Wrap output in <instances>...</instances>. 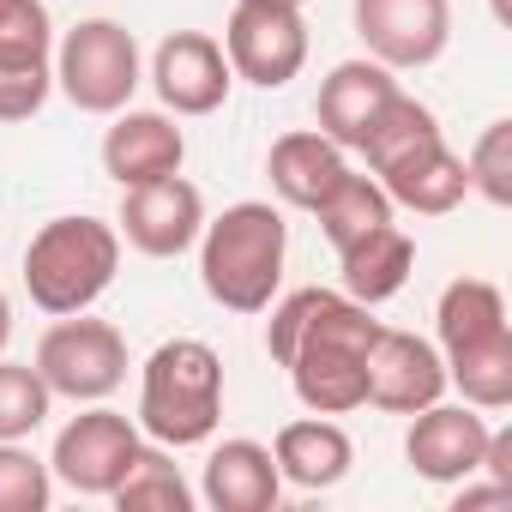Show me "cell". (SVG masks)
<instances>
[{"label":"cell","instance_id":"cell-1","mask_svg":"<svg viewBox=\"0 0 512 512\" xmlns=\"http://www.w3.org/2000/svg\"><path fill=\"white\" fill-rule=\"evenodd\" d=\"M380 320L338 296V290H296L266 320V350L278 368H290V386L302 410L314 416H350L368 404V344Z\"/></svg>","mask_w":512,"mask_h":512},{"label":"cell","instance_id":"cell-2","mask_svg":"<svg viewBox=\"0 0 512 512\" xmlns=\"http://www.w3.org/2000/svg\"><path fill=\"white\" fill-rule=\"evenodd\" d=\"M362 157H368L374 181L386 187V199L404 205V211H416V217H446L470 193L464 157L446 145L434 109L416 103V97H404V91L380 109L374 133L362 139Z\"/></svg>","mask_w":512,"mask_h":512},{"label":"cell","instance_id":"cell-3","mask_svg":"<svg viewBox=\"0 0 512 512\" xmlns=\"http://www.w3.org/2000/svg\"><path fill=\"white\" fill-rule=\"evenodd\" d=\"M290 223L266 199H241L199 229V284L229 314H266L284 284Z\"/></svg>","mask_w":512,"mask_h":512},{"label":"cell","instance_id":"cell-4","mask_svg":"<svg viewBox=\"0 0 512 512\" xmlns=\"http://www.w3.org/2000/svg\"><path fill=\"white\" fill-rule=\"evenodd\" d=\"M440 326V362L446 386L464 392L476 410H506L512 404V326H506V296L488 278H452L434 308Z\"/></svg>","mask_w":512,"mask_h":512},{"label":"cell","instance_id":"cell-5","mask_svg":"<svg viewBox=\"0 0 512 512\" xmlns=\"http://www.w3.org/2000/svg\"><path fill=\"white\" fill-rule=\"evenodd\" d=\"M223 422V362L211 344L199 338H169L151 350L145 374H139V428L181 452V446H205Z\"/></svg>","mask_w":512,"mask_h":512},{"label":"cell","instance_id":"cell-6","mask_svg":"<svg viewBox=\"0 0 512 512\" xmlns=\"http://www.w3.org/2000/svg\"><path fill=\"white\" fill-rule=\"evenodd\" d=\"M121 272V229L103 217H49L25 247V290L43 314H85Z\"/></svg>","mask_w":512,"mask_h":512},{"label":"cell","instance_id":"cell-7","mask_svg":"<svg viewBox=\"0 0 512 512\" xmlns=\"http://www.w3.org/2000/svg\"><path fill=\"white\" fill-rule=\"evenodd\" d=\"M55 85L79 115H121L139 91V43L115 19H85L55 49Z\"/></svg>","mask_w":512,"mask_h":512},{"label":"cell","instance_id":"cell-8","mask_svg":"<svg viewBox=\"0 0 512 512\" xmlns=\"http://www.w3.org/2000/svg\"><path fill=\"white\" fill-rule=\"evenodd\" d=\"M43 386L55 398H73V404H103L121 380H127V338L109 326V320H85V314H61L43 344H37V362Z\"/></svg>","mask_w":512,"mask_h":512},{"label":"cell","instance_id":"cell-9","mask_svg":"<svg viewBox=\"0 0 512 512\" xmlns=\"http://www.w3.org/2000/svg\"><path fill=\"white\" fill-rule=\"evenodd\" d=\"M223 55L235 79L260 91H284L308 67L302 7H290V0H235V13L223 25Z\"/></svg>","mask_w":512,"mask_h":512},{"label":"cell","instance_id":"cell-10","mask_svg":"<svg viewBox=\"0 0 512 512\" xmlns=\"http://www.w3.org/2000/svg\"><path fill=\"white\" fill-rule=\"evenodd\" d=\"M139 422H127L121 410H85L73 416L61 434H55V452H49V470L73 488V494H115V482L133 470L139 458Z\"/></svg>","mask_w":512,"mask_h":512},{"label":"cell","instance_id":"cell-11","mask_svg":"<svg viewBox=\"0 0 512 512\" xmlns=\"http://www.w3.org/2000/svg\"><path fill=\"white\" fill-rule=\"evenodd\" d=\"M356 37L392 73L434 67L452 43V0H356Z\"/></svg>","mask_w":512,"mask_h":512},{"label":"cell","instance_id":"cell-12","mask_svg":"<svg viewBox=\"0 0 512 512\" xmlns=\"http://www.w3.org/2000/svg\"><path fill=\"white\" fill-rule=\"evenodd\" d=\"M488 422H482V410L476 404H428V410H416V422H410V434H404V458H410V470L422 476V482H434V488H452V482H470V476H482V452H488Z\"/></svg>","mask_w":512,"mask_h":512},{"label":"cell","instance_id":"cell-13","mask_svg":"<svg viewBox=\"0 0 512 512\" xmlns=\"http://www.w3.org/2000/svg\"><path fill=\"white\" fill-rule=\"evenodd\" d=\"M199 229H205V199L193 181L163 175L145 187H121V235L145 260H175L199 241Z\"/></svg>","mask_w":512,"mask_h":512},{"label":"cell","instance_id":"cell-14","mask_svg":"<svg viewBox=\"0 0 512 512\" xmlns=\"http://www.w3.org/2000/svg\"><path fill=\"white\" fill-rule=\"evenodd\" d=\"M151 85H157L163 109H175V115H217L229 103L235 73H229V55H223L217 37L169 31L151 55Z\"/></svg>","mask_w":512,"mask_h":512},{"label":"cell","instance_id":"cell-15","mask_svg":"<svg viewBox=\"0 0 512 512\" xmlns=\"http://www.w3.org/2000/svg\"><path fill=\"white\" fill-rule=\"evenodd\" d=\"M446 392V362L434 344H422L416 332H392L380 326L368 344V404L392 410V416H416Z\"/></svg>","mask_w":512,"mask_h":512},{"label":"cell","instance_id":"cell-16","mask_svg":"<svg viewBox=\"0 0 512 512\" xmlns=\"http://www.w3.org/2000/svg\"><path fill=\"white\" fill-rule=\"evenodd\" d=\"M392 97H398L392 67H380L374 55H368V61H338V67L320 79V103H314L320 133H326L338 151H362V139L374 133V121H380V109H386Z\"/></svg>","mask_w":512,"mask_h":512},{"label":"cell","instance_id":"cell-17","mask_svg":"<svg viewBox=\"0 0 512 512\" xmlns=\"http://www.w3.org/2000/svg\"><path fill=\"white\" fill-rule=\"evenodd\" d=\"M181 157H187V139L157 109H121L115 127L103 133V169L121 187H145V181L181 175Z\"/></svg>","mask_w":512,"mask_h":512},{"label":"cell","instance_id":"cell-18","mask_svg":"<svg viewBox=\"0 0 512 512\" xmlns=\"http://www.w3.org/2000/svg\"><path fill=\"white\" fill-rule=\"evenodd\" d=\"M199 494H205L211 512H272L278 494H284L272 446H260V440H223V446H211Z\"/></svg>","mask_w":512,"mask_h":512},{"label":"cell","instance_id":"cell-19","mask_svg":"<svg viewBox=\"0 0 512 512\" xmlns=\"http://www.w3.org/2000/svg\"><path fill=\"white\" fill-rule=\"evenodd\" d=\"M272 458H278V476L296 488H338L356 464V446L332 416H302V422L278 428Z\"/></svg>","mask_w":512,"mask_h":512},{"label":"cell","instance_id":"cell-20","mask_svg":"<svg viewBox=\"0 0 512 512\" xmlns=\"http://www.w3.org/2000/svg\"><path fill=\"white\" fill-rule=\"evenodd\" d=\"M410 266H416V241H410L398 223H380V229H368L362 241H350V247L338 253L344 296L362 302V308L392 302V296L410 284Z\"/></svg>","mask_w":512,"mask_h":512},{"label":"cell","instance_id":"cell-21","mask_svg":"<svg viewBox=\"0 0 512 512\" xmlns=\"http://www.w3.org/2000/svg\"><path fill=\"white\" fill-rule=\"evenodd\" d=\"M266 175H272V193H278L284 205L314 211V205L350 175V163H344V151H338L326 133H284V139L272 145V157H266Z\"/></svg>","mask_w":512,"mask_h":512},{"label":"cell","instance_id":"cell-22","mask_svg":"<svg viewBox=\"0 0 512 512\" xmlns=\"http://www.w3.org/2000/svg\"><path fill=\"white\" fill-rule=\"evenodd\" d=\"M392 199H386V187L374 181V175H344L320 205H314V217H320V235L332 241V253H344L350 241H362L368 229H380V223H392Z\"/></svg>","mask_w":512,"mask_h":512},{"label":"cell","instance_id":"cell-23","mask_svg":"<svg viewBox=\"0 0 512 512\" xmlns=\"http://www.w3.org/2000/svg\"><path fill=\"white\" fill-rule=\"evenodd\" d=\"M109 500H115L121 512H193V488H187V476L175 470L169 446H139L133 470L115 482Z\"/></svg>","mask_w":512,"mask_h":512},{"label":"cell","instance_id":"cell-24","mask_svg":"<svg viewBox=\"0 0 512 512\" xmlns=\"http://www.w3.org/2000/svg\"><path fill=\"white\" fill-rule=\"evenodd\" d=\"M55 392L31 362H0V440H31L49 422Z\"/></svg>","mask_w":512,"mask_h":512},{"label":"cell","instance_id":"cell-25","mask_svg":"<svg viewBox=\"0 0 512 512\" xmlns=\"http://www.w3.org/2000/svg\"><path fill=\"white\" fill-rule=\"evenodd\" d=\"M55 500V470L19 446V440H0V512H49Z\"/></svg>","mask_w":512,"mask_h":512},{"label":"cell","instance_id":"cell-26","mask_svg":"<svg viewBox=\"0 0 512 512\" xmlns=\"http://www.w3.org/2000/svg\"><path fill=\"white\" fill-rule=\"evenodd\" d=\"M464 181L488 205H512V121H488L476 133V145L464 157Z\"/></svg>","mask_w":512,"mask_h":512},{"label":"cell","instance_id":"cell-27","mask_svg":"<svg viewBox=\"0 0 512 512\" xmlns=\"http://www.w3.org/2000/svg\"><path fill=\"white\" fill-rule=\"evenodd\" d=\"M55 91V55H0V121H31Z\"/></svg>","mask_w":512,"mask_h":512},{"label":"cell","instance_id":"cell-28","mask_svg":"<svg viewBox=\"0 0 512 512\" xmlns=\"http://www.w3.org/2000/svg\"><path fill=\"white\" fill-rule=\"evenodd\" d=\"M0 55H55V25L43 0H0Z\"/></svg>","mask_w":512,"mask_h":512},{"label":"cell","instance_id":"cell-29","mask_svg":"<svg viewBox=\"0 0 512 512\" xmlns=\"http://www.w3.org/2000/svg\"><path fill=\"white\" fill-rule=\"evenodd\" d=\"M482 470H488V482H500V488H512V434H488V452H482Z\"/></svg>","mask_w":512,"mask_h":512},{"label":"cell","instance_id":"cell-30","mask_svg":"<svg viewBox=\"0 0 512 512\" xmlns=\"http://www.w3.org/2000/svg\"><path fill=\"white\" fill-rule=\"evenodd\" d=\"M512 500V488H500V482H464V494H458V506H506Z\"/></svg>","mask_w":512,"mask_h":512},{"label":"cell","instance_id":"cell-31","mask_svg":"<svg viewBox=\"0 0 512 512\" xmlns=\"http://www.w3.org/2000/svg\"><path fill=\"white\" fill-rule=\"evenodd\" d=\"M7 338H13V302H7V290H0V350H7Z\"/></svg>","mask_w":512,"mask_h":512},{"label":"cell","instance_id":"cell-32","mask_svg":"<svg viewBox=\"0 0 512 512\" xmlns=\"http://www.w3.org/2000/svg\"><path fill=\"white\" fill-rule=\"evenodd\" d=\"M290 7H302V0H290Z\"/></svg>","mask_w":512,"mask_h":512}]
</instances>
